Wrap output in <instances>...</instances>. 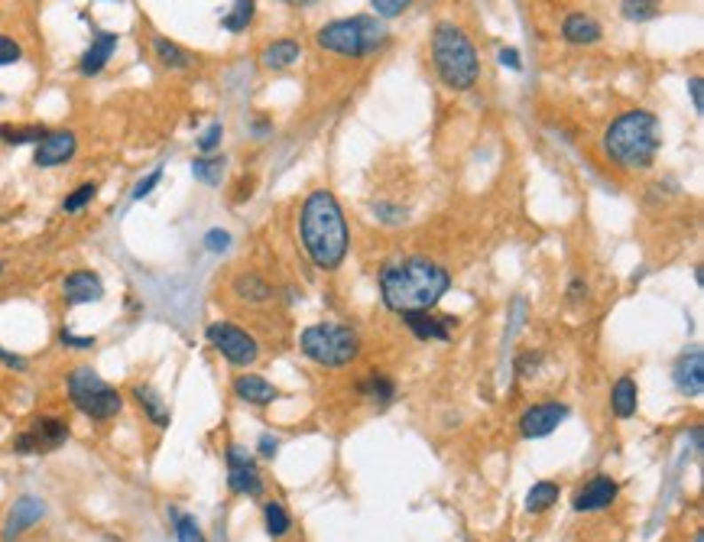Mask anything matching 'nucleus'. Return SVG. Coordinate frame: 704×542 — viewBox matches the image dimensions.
<instances>
[{"label":"nucleus","mask_w":704,"mask_h":542,"mask_svg":"<svg viewBox=\"0 0 704 542\" xmlns=\"http://www.w3.org/2000/svg\"><path fill=\"white\" fill-rule=\"evenodd\" d=\"M380 299L390 312H425L451 289V273L429 257H403L380 270Z\"/></svg>","instance_id":"obj_1"},{"label":"nucleus","mask_w":704,"mask_h":542,"mask_svg":"<svg viewBox=\"0 0 704 542\" xmlns=\"http://www.w3.org/2000/svg\"><path fill=\"white\" fill-rule=\"evenodd\" d=\"M299 238L305 257L325 273H331V270H338L344 263L351 247V231L335 192L315 189L309 199L302 201Z\"/></svg>","instance_id":"obj_2"},{"label":"nucleus","mask_w":704,"mask_h":542,"mask_svg":"<svg viewBox=\"0 0 704 542\" xmlns=\"http://www.w3.org/2000/svg\"><path fill=\"white\" fill-rule=\"evenodd\" d=\"M601 150L607 162L620 172H643L656 162L662 150V127L659 117L646 107H629L607 124L601 137Z\"/></svg>","instance_id":"obj_3"},{"label":"nucleus","mask_w":704,"mask_h":542,"mask_svg":"<svg viewBox=\"0 0 704 542\" xmlns=\"http://www.w3.org/2000/svg\"><path fill=\"white\" fill-rule=\"evenodd\" d=\"M432 66L441 85L451 91H471L480 78V59L471 36L458 23L441 20L432 29Z\"/></svg>","instance_id":"obj_4"},{"label":"nucleus","mask_w":704,"mask_h":542,"mask_svg":"<svg viewBox=\"0 0 704 542\" xmlns=\"http://www.w3.org/2000/svg\"><path fill=\"white\" fill-rule=\"evenodd\" d=\"M390 43V29L374 13H357L348 20H331L315 33V46L341 59H367Z\"/></svg>","instance_id":"obj_5"},{"label":"nucleus","mask_w":704,"mask_h":542,"mask_svg":"<svg viewBox=\"0 0 704 542\" xmlns=\"http://www.w3.org/2000/svg\"><path fill=\"white\" fill-rule=\"evenodd\" d=\"M299 348L312 364L338 371V367H348V364H354L360 357V334L351 325L319 322L309 325L299 334Z\"/></svg>","instance_id":"obj_6"},{"label":"nucleus","mask_w":704,"mask_h":542,"mask_svg":"<svg viewBox=\"0 0 704 542\" xmlns=\"http://www.w3.org/2000/svg\"><path fill=\"white\" fill-rule=\"evenodd\" d=\"M66 390H68L72 406H75L78 412H85L88 419H94V422H107V419H114L123 409L121 390H114L111 383L101 381L91 367H75V371H68Z\"/></svg>","instance_id":"obj_7"},{"label":"nucleus","mask_w":704,"mask_h":542,"mask_svg":"<svg viewBox=\"0 0 704 542\" xmlns=\"http://www.w3.org/2000/svg\"><path fill=\"white\" fill-rule=\"evenodd\" d=\"M205 338H208V344H211L227 364H234V367H250V364L260 361V344H257V338L234 322H211L205 328Z\"/></svg>","instance_id":"obj_8"},{"label":"nucleus","mask_w":704,"mask_h":542,"mask_svg":"<svg viewBox=\"0 0 704 542\" xmlns=\"http://www.w3.org/2000/svg\"><path fill=\"white\" fill-rule=\"evenodd\" d=\"M68 438V422L59 416H39L27 432H20L13 438V452L17 455H43V452H52V448L66 445Z\"/></svg>","instance_id":"obj_9"},{"label":"nucleus","mask_w":704,"mask_h":542,"mask_svg":"<svg viewBox=\"0 0 704 542\" xmlns=\"http://www.w3.org/2000/svg\"><path fill=\"white\" fill-rule=\"evenodd\" d=\"M227 487L241 497L264 494V475L257 471L254 455L244 445H227Z\"/></svg>","instance_id":"obj_10"},{"label":"nucleus","mask_w":704,"mask_h":542,"mask_svg":"<svg viewBox=\"0 0 704 542\" xmlns=\"http://www.w3.org/2000/svg\"><path fill=\"white\" fill-rule=\"evenodd\" d=\"M565 419H568V406H565L562 400H542V403H535V406H529L526 412L519 416V436L545 438V436H552Z\"/></svg>","instance_id":"obj_11"},{"label":"nucleus","mask_w":704,"mask_h":542,"mask_svg":"<svg viewBox=\"0 0 704 542\" xmlns=\"http://www.w3.org/2000/svg\"><path fill=\"white\" fill-rule=\"evenodd\" d=\"M620 494V484L611 475H594L591 481H584V487L574 494L572 510L574 514H604L611 510L613 500Z\"/></svg>","instance_id":"obj_12"},{"label":"nucleus","mask_w":704,"mask_h":542,"mask_svg":"<svg viewBox=\"0 0 704 542\" xmlns=\"http://www.w3.org/2000/svg\"><path fill=\"white\" fill-rule=\"evenodd\" d=\"M403 325L419 338V342H448L451 334L458 332V318H451V315H435L432 309H425V312H406Z\"/></svg>","instance_id":"obj_13"},{"label":"nucleus","mask_w":704,"mask_h":542,"mask_svg":"<svg viewBox=\"0 0 704 542\" xmlns=\"http://www.w3.org/2000/svg\"><path fill=\"white\" fill-rule=\"evenodd\" d=\"M78 150V137L72 130H49L43 140L36 143V153H33V162L39 169H52V166H62L75 156Z\"/></svg>","instance_id":"obj_14"},{"label":"nucleus","mask_w":704,"mask_h":542,"mask_svg":"<svg viewBox=\"0 0 704 542\" xmlns=\"http://www.w3.org/2000/svg\"><path fill=\"white\" fill-rule=\"evenodd\" d=\"M114 52H117V33L98 29L91 39V46H88L85 52H82V59H78V72L85 78L101 75L104 68H107V62L114 59Z\"/></svg>","instance_id":"obj_15"},{"label":"nucleus","mask_w":704,"mask_h":542,"mask_svg":"<svg viewBox=\"0 0 704 542\" xmlns=\"http://www.w3.org/2000/svg\"><path fill=\"white\" fill-rule=\"evenodd\" d=\"M101 295H104V283L94 270H72V273L62 279V299H66L68 305L98 302Z\"/></svg>","instance_id":"obj_16"},{"label":"nucleus","mask_w":704,"mask_h":542,"mask_svg":"<svg viewBox=\"0 0 704 542\" xmlns=\"http://www.w3.org/2000/svg\"><path fill=\"white\" fill-rule=\"evenodd\" d=\"M672 383H676V390L682 397H701L704 390V354L698 351H688L682 354L672 367Z\"/></svg>","instance_id":"obj_17"},{"label":"nucleus","mask_w":704,"mask_h":542,"mask_svg":"<svg viewBox=\"0 0 704 542\" xmlns=\"http://www.w3.org/2000/svg\"><path fill=\"white\" fill-rule=\"evenodd\" d=\"M43 514H46V504L39 497H20L17 504L10 507V516L7 523H4V542L20 539L29 526H36L43 520Z\"/></svg>","instance_id":"obj_18"},{"label":"nucleus","mask_w":704,"mask_h":542,"mask_svg":"<svg viewBox=\"0 0 704 542\" xmlns=\"http://www.w3.org/2000/svg\"><path fill=\"white\" fill-rule=\"evenodd\" d=\"M562 36L572 46H597L604 39V27L591 13H568L562 20Z\"/></svg>","instance_id":"obj_19"},{"label":"nucleus","mask_w":704,"mask_h":542,"mask_svg":"<svg viewBox=\"0 0 704 542\" xmlns=\"http://www.w3.org/2000/svg\"><path fill=\"white\" fill-rule=\"evenodd\" d=\"M299 59H302L299 39L280 36V39H273V43H266L264 46V52H260V66H264L266 72H286V68H292Z\"/></svg>","instance_id":"obj_20"},{"label":"nucleus","mask_w":704,"mask_h":542,"mask_svg":"<svg viewBox=\"0 0 704 542\" xmlns=\"http://www.w3.org/2000/svg\"><path fill=\"white\" fill-rule=\"evenodd\" d=\"M234 397L241 403H250V406H270V403L280 400V390L260 373H241L234 381Z\"/></svg>","instance_id":"obj_21"},{"label":"nucleus","mask_w":704,"mask_h":542,"mask_svg":"<svg viewBox=\"0 0 704 542\" xmlns=\"http://www.w3.org/2000/svg\"><path fill=\"white\" fill-rule=\"evenodd\" d=\"M637 406H639V387L637 381L629 377V373H623V377H617V383H613L611 390V409L617 419H633L637 416Z\"/></svg>","instance_id":"obj_22"},{"label":"nucleus","mask_w":704,"mask_h":542,"mask_svg":"<svg viewBox=\"0 0 704 542\" xmlns=\"http://www.w3.org/2000/svg\"><path fill=\"white\" fill-rule=\"evenodd\" d=\"M133 400H137V406L146 412V419H150L153 426H160V428L170 426V406H166V400L160 397V390H153L150 383H137V387H133Z\"/></svg>","instance_id":"obj_23"},{"label":"nucleus","mask_w":704,"mask_h":542,"mask_svg":"<svg viewBox=\"0 0 704 542\" xmlns=\"http://www.w3.org/2000/svg\"><path fill=\"white\" fill-rule=\"evenodd\" d=\"M234 295L247 305H266L273 302V286L260 273H241L234 279Z\"/></svg>","instance_id":"obj_24"},{"label":"nucleus","mask_w":704,"mask_h":542,"mask_svg":"<svg viewBox=\"0 0 704 542\" xmlns=\"http://www.w3.org/2000/svg\"><path fill=\"white\" fill-rule=\"evenodd\" d=\"M153 56L160 62L162 68H170V72H186L192 68V52L172 43L170 36H153Z\"/></svg>","instance_id":"obj_25"},{"label":"nucleus","mask_w":704,"mask_h":542,"mask_svg":"<svg viewBox=\"0 0 704 542\" xmlns=\"http://www.w3.org/2000/svg\"><path fill=\"white\" fill-rule=\"evenodd\" d=\"M360 397L367 403H380V406H390L396 400V383L393 377H386V373H367L364 381H360Z\"/></svg>","instance_id":"obj_26"},{"label":"nucleus","mask_w":704,"mask_h":542,"mask_svg":"<svg viewBox=\"0 0 704 542\" xmlns=\"http://www.w3.org/2000/svg\"><path fill=\"white\" fill-rule=\"evenodd\" d=\"M254 17H257V0H234L231 10L221 17V27H225L227 33H247L250 23H254Z\"/></svg>","instance_id":"obj_27"},{"label":"nucleus","mask_w":704,"mask_h":542,"mask_svg":"<svg viewBox=\"0 0 704 542\" xmlns=\"http://www.w3.org/2000/svg\"><path fill=\"white\" fill-rule=\"evenodd\" d=\"M49 130L43 124H0V143L7 146H27V143H39Z\"/></svg>","instance_id":"obj_28"},{"label":"nucleus","mask_w":704,"mask_h":542,"mask_svg":"<svg viewBox=\"0 0 704 542\" xmlns=\"http://www.w3.org/2000/svg\"><path fill=\"white\" fill-rule=\"evenodd\" d=\"M662 13V0H620V17L627 23H649Z\"/></svg>","instance_id":"obj_29"},{"label":"nucleus","mask_w":704,"mask_h":542,"mask_svg":"<svg viewBox=\"0 0 704 542\" xmlns=\"http://www.w3.org/2000/svg\"><path fill=\"white\" fill-rule=\"evenodd\" d=\"M558 484L555 481H539V484H533V491L526 494V510L529 514H545V510H552L555 504H558Z\"/></svg>","instance_id":"obj_30"},{"label":"nucleus","mask_w":704,"mask_h":542,"mask_svg":"<svg viewBox=\"0 0 704 542\" xmlns=\"http://www.w3.org/2000/svg\"><path fill=\"white\" fill-rule=\"evenodd\" d=\"M192 176H195L198 182H205V185H218L221 176H225V156L211 153V156H198V160H192Z\"/></svg>","instance_id":"obj_31"},{"label":"nucleus","mask_w":704,"mask_h":542,"mask_svg":"<svg viewBox=\"0 0 704 542\" xmlns=\"http://www.w3.org/2000/svg\"><path fill=\"white\" fill-rule=\"evenodd\" d=\"M264 523H266V533H270L273 539H282V536L292 530V520L280 500H266L264 504Z\"/></svg>","instance_id":"obj_32"},{"label":"nucleus","mask_w":704,"mask_h":542,"mask_svg":"<svg viewBox=\"0 0 704 542\" xmlns=\"http://www.w3.org/2000/svg\"><path fill=\"white\" fill-rule=\"evenodd\" d=\"M94 195H98V185H94V182H82L78 189H72L66 195V201H62V211H66V215H78L82 208H88V205H91Z\"/></svg>","instance_id":"obj_33"},{"label":"nucleus","mask_w":704,"mask_h":542,"mask_svg":"<svg viewBox=\"0 0 704 542\" xmlns=\"http://www.w3.org/2000/svg\"><path fill=\"white\" fill-rule=\"evenodd\" d=\"M170 516H172V526H176L178 542H208L205 536H202V526L195 523V516L178 514V510H170Z\"/></svg>","instance_id":"obj_34"},{"label":"nucleus","mask_w":704,"mask_h":542,"mask_svg":"<svg viewBox=\"0 0 704 542\" xmlns=\"http://www.w3.org/2000/svg\"><path fill=\"white\" fill-rule=\"evenodd\" d=\"M221 140H225V127L215 121V124H208L205 130L198 134V153H202V156H211V153H218Z\"/></svg>","instance_id":"obj_35"},{"label":"nucleus","mask_w":704,"mask_h":542,"mask_svg":"<svg viewBox=\"0 0 704 542\" xmlns=\"http://www.w3.org/2000/svg\"><path fill=\"white\" fill-rule=\"evenodd\" d=\"M370 7L380 20H393V17H403L406 10L413 7V0H370Z\"/></svg>","instance_id":"obj_36"},{"label":"nucleus","mask_w":704,"mask_h":542,"mask_svg":"<svg viewBox=\"0 0 704 542\" xmlns=\"http://www.w3.org/2000/svg\"><path fill=\"white\" fill-rule=\"evenodd\" d=\"M20 59H23V49H20L17 39L7 36V33H0V68L17 66Z\"/></svg>","instance_id":"obj_37"},{"label":"nucleus","mask_w":704,"mask_h":542,"mask_svg":"<svg viewBox=\"0 0 704 542\" xmlns=\"http://www.w3.org/2000/svg\"><path fill=\"white\" fill-rule=\"evenodd\" d=\"M160 179H162V169H160V166H156V169H153L150 176H146V179H140V182H137V185H133L131 199H133V201H143V199H146V195H150L153 189H156V185H160Z\"/></svg>","instance_id":"obj_38"},{"label":"nucleus","mask_w":704,"mask_h":542,"mask_svg":"<svg viewBox=\"0 0 704 542\" xmlns=\"http://www.w3.org/2000/svg\"><path fill=\"white\" fill-rule=\"evenodd\" d=\"M205 247L211 250V254H225V250L231 247V234L221 231V228H211L205 234Z\"/></svg>","instance_id":"obj_39"},{"label":"nucleus","mask_w":704,"mask_h":542,"mask_svg":"<svg viewBox=\"0 0 704 542\" xmlns=\"http://www.w3.org/2000/svg\"><path fill=\"white\" fill-rule=\"evenodd\" d=\"M688 91H692V105H695V114H704V82L701 75H692L688 78Z\"/></svg>","instance_id":"obj_40"},{"label":"nucleus","mask_w":704,"mask_h":542,"mask_svg":"<svg viewBox=\"0 0 704 542\" xmlns=\"http://www.w3.org/2000/svg\"><path fill=\"white\" fill-rule=\"evenodd\" d=\"M500 66H507L510 72H519V68H523L519 49H513V46H503V49H500Z\"/></svg>","instance_id":"obj_41"},{"label":"nucleus","mask_w":704,"mask_h":542,"mask_svg":"<svg viewBox=\"0 0 704 542\" xmlns=\"http://www.w3.org/2000/svg\"><path fill=\"white\" fill-rule=\"evenodd\" d=\"M0 364H4V367H10V371H27V367H29L27 357H20V354H10V351H4V348H0Z\"/></svg>","instance_id":"obj_42"},{"label":"nucleus","mask_w":704,"mask_h":542,"mask_svg":"<svg viewBox=\"0 0 704 542\" xmlns=\"http://www.w3.org/2000/svg\"><path fill=\"white\" fill-rule=\"evenodd\" d=\"M588 293H591V289H588L584 279H572V286H568V299H572V302H584Z\"/></svg>","instance_id":"obj_43"},{"label":"nucleus","mask_w":704,"mask_h":542,"mask_svg":"<svg viewBox=\"0 0 704 542\" xmlns=\"http://www.w3.org/2000/svg\"><path fill=\"white\" fill-rule=\"evenodd\" d=\"M257 452H260L264 458H273L276 452H280V442H276L273 436H260V445H257Z\"/></svg>","instance_id":"obj_44"},{"label":"nucleus","mask_w":704,"mask_h":542,"mask_svg":"<svg viewBox=\"0 0 704 542\" xmlns=\"http://www.w3.org/2000/svg\"><path fill=\"white\" fill-rule=\"evenodd\" d=\"M62 344H68V348H91L94 338H75V334L62 332Z\"/></svg>","instance_id":"obj_45"},{"label":"nucleus","mask_w":704,"mask_h":542,"mask_svg":"<svg viewBox=\"0 0 704 542\" xmlns=\"http://www.w3.org/2000/svg\"><path fill=\"white\" fill-rule=\"evenodd\" d=\"M376 211H380V215H384V218H386V224H399V218H403V211L386 208V205H376Z\"/></svg>","instance_id":"obj_46"},{"label":"nucleus","mask_w":704,"mask_h":542,"mask_svg":"<svg viewBox=\"0 0 704 542\" xmlns=\"http://www.w3.org/2000/svg\"><path fill=\"white\" fill-rule=\"evenodd\" d=\"M280 4H286V7H312L315 0H280Z\"/></svg>","instance_id":"obj_47"},{"label":"nucleus","mask_w":704,"mask_h":542,"mask_svg":"<svg viewBox=\"0 0 704 542\" xmlns=\"http://www.w3.org/2000/svg\"><path fill=\"white\" fill-rule=\"evenodd\" d=\"M692 542H704V536H701V533H698V536H695V539H692Z\"/></svg>","instance_id":"obj_48"},{"label":"nucleus","mask_w":704,"mask_h":542,"mask_svg":"<svg viewBox=\"0 0 704 542\" xmlns=\"http://www.w3.org/2000/svg\"><path fill=\"white\" fill-rule=\"evenodd\" d=\"M0 273H4V263H0Z\"/></svg>","instance_id":"obj_49"}]
</instances>
